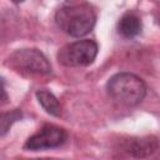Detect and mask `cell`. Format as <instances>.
<instances>
[{
  "label": "cell",
  "mask_w": 160,
  "mask_h": 160,
  "mask_svg": "<svg viewBox=\"0 0 160 160\" xmlns=\"http://www.w3.org/2000/svg\"><path fill=\"white\" fill-rule=\"evenodd\" d=\"M55 21L65 34L81 38L95 26L96 14L94 8L85 0H66L56 10Z\"/></svg>",
  "instance_id": "6da1fadb"
},
{
  "label": "cell",
  "mask_w": 160,
  "mask_h": 160,
  "mask_svg": "<svg viewBox=\"0 0 160 160\" xmlns=\"http://www.w3.org/2000/svg\"><path fill=\"white\" fill-rule=\"evenodd\" d=\"M108 94L116 102L125 106H135L142 101L146 94V85L138 75L119 72L111 76L106 84Z\"/></svg>",
  "instance_id": "7a4b0ae2"
},
{
  "label": "cell",
  "mask_w": 160,
  "mask_h": 160,
  "mask_svg": "<svg viewBox=\"0 0 160 160\" xmlns=\"http://www.w3.org/2000/svg\"><path fill=\"white\" fill-rule=\"evenodd\" d=\"M8 65L21 74L28 75H48L51 72L49 60L38 49L16 50L9 56Z\"/></svg>",
  "instance_id": "3957f363"
},
{
  "label": "cell",
  "mask_w": 160,
  "mask_h": 160,
  "mask_svg": "<svg viewBox=\"0 0 160 160\" xmlns=\"http://www.w3.org/2000/svg\"><path fill=\"white\" fill-rule=\"evenodd\" d=\"M98 50V44L94 40H78L61 48L58 52V60L65 66H88L95 60Z\"/></svg>",
  "instance_id": "277c9868"
},
{
  "label": "cell",
  "mask_w": 160,
  "mask_h": 160,
  "mask_svg": "<svg viewBox=\"0 0 160 160\" xmlns=\"http://www.w3.org/2000/svg\"><path fill=\"white\" fill-rule=\"evenodd\" d=\"M68 139V134L64 129L55 125H45L36 134L30 136L24 149L30 151H40L46 149H55L61 146Z\"/></svg>",
  "instance_id": "5b68a950"
},
{
  "label": "cell",
  "mask_w": 160,
  "mask_h": 160,
  "mask_svg": "<svg viewBox=\"0 0 160 160\" xmlns=\"http://www.w3.org/2000/svg\"><path fill=\"white\" fill-rule=\"evenodd\" d=\"M158 150V139L154 136L132 139L126 146V151L136 158H146L152 155Z\"/></svg>",
  "instance_id": "8992f818"
},
{
  "label": "cell",
  "mask_w": 160,
  "mask_h": 160,
  "mask_svg": "<svg viewBox=\"0 0 160 160\" xmlns=\"http://www.w3.org/2000/svg\"><path fill=\"white\" fill-rule=\"evenodd\" d=\"M141 28V20L134 12H126L125 15H122L118 25L119 32L124 38H135L140 34Z\"/></svg>",
  "instance_id": "52a82bcc"
},
{
  "label": "cell",
  "mask_w": 160,
  "mask_h": 160,
  "mask_svg": "<svg viewBox=\"0 0 160 160\" xmlns=\"http://www.w3.org/2000/svg\"><path fill=\"white\" fill-rule=\"evenodd\" d=\"M36 99L48 114H50L52 116H60L61 106L52 92H50L48 90H39V91H36Z\"/></svg>",
  "instance_id": "ba28073f"
},
{
  "label": "cell",
  "mask_w": 160,
  "mask_h": 160,
  "mask_svg": "<svg viewBox=\"0 0 160 160\" xmlns=\"http://www.w3.org/2000/svg\"><path fill=\"white\" fill-rule=\"evenodd\" d=\"M21 118V112L19 110H14L11 112H5L0 115V134L4 135L8 132L9 128L12 125V122H15L16 120H19Z\"/></svg>",
  "instance_id": "9c48e42d"
},
{
  "label": "cell",
  "mask_w": 160,
  "mask_h": 160,
  "mask_svg": "<svg viewBox=\"0 0 160 160\" xmlns=\"http://www.w3.org/2000/svg\"><path fill=\"white\" fill-rule=\"evenodd\" d=\"M6 99H8V94L5 90V84H4L2 78L0 76V100H6Z\"/></svg>",
  "instance_id": "30bf717a"
},
{
  "label": "cell",
  "mask_w": 160,
  "mask_h": 160,
  "mask_svg": "<svg viewBox=\"0 0 160 160\" xmlns=\"http://www.w3.org/2000/svg\"><path fill=\"white\" fill-rule=\"evenodd\" d=\"M11 1H14L15 4H19V2H22L24 0H11Z\"/></svg>",
  "instance_id": "8fae6325"
}]
</instances>
